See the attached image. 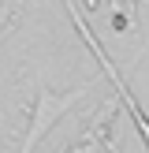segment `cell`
<instances>
[{
  "mask_svg": "<svg viewBox=\"0 0 149 153\" xmlns=\"http://www.w3.org/2000/svg\"><path fill=\"white\" fill-rule=\"evenodd\" d=\"M86 94H89V82L78 86V90H71V94H52L41 79H34V108H30V127H26V134H22V142H19V153H34L37 142L49 134V127L56 123L67 108H74Z\"/></svg>",
  "mask_w": 149,
  "mask_h": 153,
  "instance_id": "cell-1",
  "label": "cell"
},
{
  "mask_svg": "<svg viewBox=\"0 0 149 153\" xmlns=\"http://www.w3.org/2000/svg\"><path fill=\"white\" fill-rule=\"evenodd\" d=\"M22 7H26V0H4V4H0V41H4V37H7V30L19 22Z\"/></svg>",
  "mask_w": 149,
  "mask_h": 153,
  "instance_id": "cell-3",
  "label": "cell"
},
{
  "mask_svg": "<svg viewBox=\"0 0 149 153\" xmlns=\"http://www.w3.org/2000/svg\"><path fill=\"white\" fill-rule=\"evenodd\" d=\"M101 153H123V134H119L116 127L108 131V138H104V149H101Z\"/></svg>",
  "mask_w": 149,
  "mask_h": 153,
  "instance_id": "cell-4",
  "label": "cell"
},
{
  "mask_svg": "<svg viewBox=\"0 0 149 153\" xmlns=\"http://www.w3.org/2000/svg\"><path fill=\"white\" fill-rule=\"evenodd\" d=\"M108 11H112V26L119 34L138 30V0H108Z\"/></svg>",
  "mask_w": 149,
  "mask_h": 153,
  "instance_id": "cell-2",
  "label": "cell"
}]
</instances>
